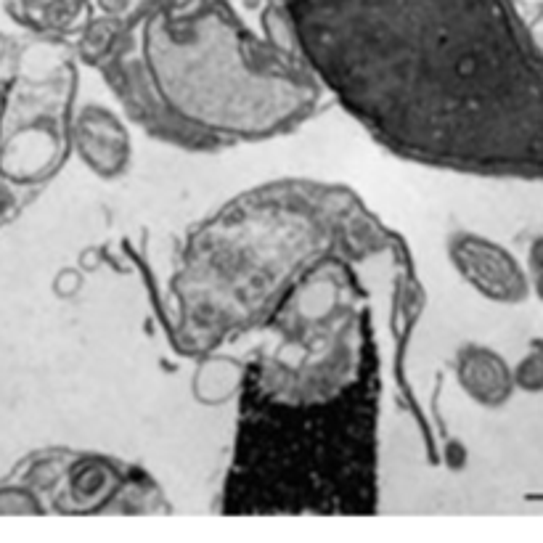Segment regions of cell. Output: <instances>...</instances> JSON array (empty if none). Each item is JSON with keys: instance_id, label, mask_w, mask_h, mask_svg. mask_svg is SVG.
Instances as JSON below:
<instances>
[{"instance_id": "6da1fadb", "label": "cell", "mask_w": 543, "mask_h": 543, "mask_svg": "<svg viewBox=\"0 0 543 543\" xmlns=\"http://www.w3.org/2000/svg\"><path fill=\"white\" fill-rule=\"evenodd\" d=\"M289 22L326 96L379 146L543 181V30L512 0H289Z\"/></svg>"}, {"instance_id": "ba28073f", "label": "cell", "mask_w": 543, "mask_h": 543, "mask_svg": "<svg viewBox=\"0 0 543 543\" xmlns=\"http://www.w3.org/2000/svg\"><path fill=\"white\" fill-rule=\"evenodd\" d=\"M528 273L533 284V295L543 302V231L530 242L528 249Z\"/></svg>"}, {"instance_id": "7a4b0ae2", "label": "cell", "mask_w": 543, "mask_h": 543, "mask_svg": "<svg viewBox=\"0 0 543 543\" xmlns=\"http://www.w3.org/2000/svg\"><path fill=\"white\" fill-rule=\"evenodd\" d=\"M363 220L297 268L242 332L249 350L226 514H374L382 355L358 265L398 247ZM239 337V340H242Z\"/></svg>"}, {"instance_id": "277c9868", "label": "cell", "mask_w": 543, "mask_h": 543, "mask_svg": "<svg viewBox=\"0 0 543 543\" xmlns=\"http://www.w3.org/2000/svg\"><path fill=\"white\" fill-rule=\"evenodd\" d=\"M445 255L456 276L483 300L520 305L533 295L528 265L491 236L456 228L445 239Z\"/></svg>"}, {"instance_id": "52a82bcc", "label": "cell", "mask_w": 543, "mask_h": 543, "mask_svg": "<svg viewBox=\"0 0 543 543\" xmlns=\"http://www.w3.org/2000/svg\"><path fill=\"white\" fill-rule=\"evenodd\" d=\"M517 390L528 395H543V337H533L520 361L514 363Z\"/></svg>"}, {"instance_id": "8992f818", "label": "cell", "mask_w": 543, "mask_h": 543, "mask_svg": "<svg viewBox=\"0 0 543 543\" xmlns=\"http://www.w3.org/2000/svg\"><path fill=\"white\" fill-rule=\"evenodd\" d=\"M453 374L461 393L480 408H504L517 393L514 366L491 345L464 342L453 355Z\"/></svg>"}, {"instance_id": "5b68a950", "label": "cell", "mask_w": 543, "mask_h": 543, "mask_svg": "<svg viewBox=\"0 0 543 543\" xmlns=\"http://www.w3.org/2000/svg\"><path fill=\"white\" fill-rule=\"evenodd\" d=\"M72 144L93 173L117 181L133 162V138L122 114L101 104H85L72 120Z\"/></svg>"}, {"instance_id": "3957f363", "label": "cell", "mask_w": 543, "mask_h": 543, "mask_svg": "<svg viewBox=\"0 0 543 543\" xmlns=\"http://www.w3.org/2000/svg\"><path fill=\"white\" fill-rule=\"evenodd\" d=\"M83 53L120 106L162 144L220 151L308 122L324 85L295 46L257 35L226 3L159 6Z\"/></svg>"}]
</instances>
